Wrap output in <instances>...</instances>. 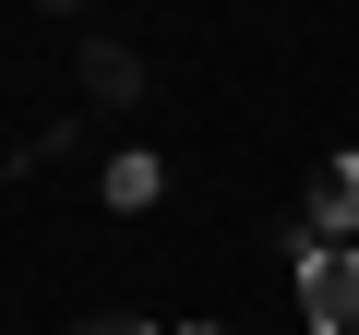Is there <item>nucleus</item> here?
Instances as JSON below:
<instances>
[{
	"label": "nucleus",
	"mask_w": 359,
	"mask_h": 335,
	"mask_svg": "<svg viewBox=\"0 0 359 335\" xmlns=\"http://www.w3.org/2000/svg\"><path fill=\"white\" fill-rule=\"evenodd\" d=\"M359 228V156H323L311 168V240H347Z\"/></svg>",
	"instance_id": "2"
},
{
	"label": "nucleus",
	"mask_w": 359,
	"mask_h": 335,
	"mask_svg": "<svg viewBox=\"0 0 359 335\" xmlns=\"http://www.w3.org/2000/svg\"><path fill=\"white\" fill-rule=\"evenodd\" d=\"M156 180H168L156 156H108V204H120V216H144V204H156Z\"/></svg>",
	"instance_id": "3"
},
{
	"label": "nucleus",
	"mask_w": 359,
	"mask_h": 335,
	"mask_svg": "<svg viewBox=\"0 0 359 335\" xmlns=\"http://www.w3.org/2000/svg\"><path fill=\"white\" fill-rule=\"evenodd\" d=\"M192 335H228V323H192Z\"/></svg>",
	"instance_id": "6"
},
{
	"label": "nucleus",
	"mask_w": 359,
	"mask_h": 335,
	"mask_svg": "<svg viewBox=\"0 0 359 335\" xmlns=\"http://www.w3.org/2000/svg\"><path fill=\"white\" fill-rule=\"evenodd\" d=\"M299 323L311 335H359V240H311L299 252Z\"/></svg>",
	"instance_id": "1"
},
{
	"label": "nucleus",
	"mask_w": 359,
	"mask_h": 335,
	"mask_svg": "<svg viewBox=\"0 0 359 335\" xmlns=\"http://www.w3.org/2000/svg\"><path fill=\"white\" fill-rule=\"evenodd\" d=\"M84 335H156V323H132V311H108V323H84Z\"/></svg>",
	"instance_id": "5"
},
{
	"label": "nucleus",
	"mask_w": 359,
	"mask_h": 335,
	"mask_svg": "<svg viewBox=\"0 0 359 335\" xmlns=\"http://www.w3.org/2000/svg\"><path fill=\"white\" fill-rule=\"evenodd\" d=\"M84 84H96V96H108V108H120V96H144V72H132V60H120V48H84Z\"/></svg>",
	"instance_id": "4"
}]
</instances>
